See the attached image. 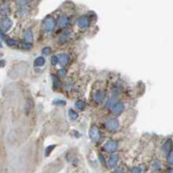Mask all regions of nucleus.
I'll return each mask as SVG.
<instances>
[{
  "label": "nucleus",
  "mask_w": 173,
  "mask_h": 173,
  "mask_svg": "<svg viewBox=\"0 0 173 173\" xmlns=\"http://www.w3.org/2000/svg\"><path fill=\"white\" fill-rule=\"evenodd\" d=\"M72 38V32L70 30H65L58 36V43L60 44H66Z\"/></svg>",
  "instance_id": "6e6552de"
},
{
  "label": "nucleus",
  "mask_w": 173,
  "mask_h": 173,
  "mask_svg": "<svg viewBox=\"0 0 173 173\" xmlns=\"http://www.w3.org/2000/svg\"><path fill=\"white\" fill-rule=\"evenodd\" d=\"M4 65H6V62H4L3 60H0V68L4 67Z\"/></svg>",
  "instance_id": "473e14b6"
},
{
  "label": "nucleus",
  "mask_w": 173,
  "mask_h": 173,
  "mask_svg": "<svg viewBox=\"0 0 173 173\" xmlns=\"http://www.w3.org/2000/svg\"><path fill=\"white\" fill-rule=\"evenodd\" d=\"M77 26H78V28L80 30H82V31L89 29L90 26H92V17H90L89 15L80 16V17L78 18V20H77Z\"/></svg>",
  "instance_id": "f03ea898"
},
{
  "label": "nucleus",
  "mask_w": 173,
  "mask_h": 173,
  "mask_svg": "<svg viewBox=\"0 0 173 173\" xmlns=\"http://www.w3.org/2000/svg\"><path fill=\"white\" fill-rule=\"evenodd\" d=\"M0 13H1L4 17H6V16L10 14V8H9L8 4H2L1 8H0Z\"/></svg>",
  "instance_id": "6ab92c4d"
},
{
  "label": "nucleus",
  "mask_w": 173,
  "mask_h": 173,
  "mask_svg": "<svg viewBox=\"0 0 173 173\" xmlns=\"http://www.w3.org/2000/svg\"><path fill=\"white\" fill-rule=\"evenodd\" d=\"M173 150V141L172 139H167L162 146V152L163 155L167 157V155Z\"/></svg>",
  "instance_id": "9d476101"
},
{
  "label": "nucleus",
  "mask_w": 173,
  "mask_h": 173,
  "mask_svg": "<svg viewBox=\"0 0 173 173\" xmlns=\"http://www.w3.org/2000/svg\"><path fill=\"white\" fill-rule=\"evenodd\" d=\"M130 173H142V167L141 166H136V167L132 168Z\"/></svg>",
  "instance_id": "b1692460"
},
{
  "label": "nucleus",
  "mask_w": 173,
  "mask_h": 173,
  "mask_svg": "<svg viewBox=\"0 0 173 173\" xmlns=\"http://www.w3.org/2000/svg\"><path fill=\"white\" fill-rule=\"evenodd\" d=\"M12 26H13V22L6 16V17L2 18L1 22H0V30H2L3 32H6L11 29Z\"/></svg>",
  "instance_id": "0eeeda50"
},
{
  "label": "nucleus",
  "mask_w": 173,
  "mask_h": 173,
  "mask_svg": "<svg viewBox=\"0 0 173 173\" xmlns=\"http://www.w3.org/2000/svg\"><path fill=\"white\" fill-rule=\"evenodd\" d=\"M151 170H152V172H154V173H157V172H159L160 170H162V163H160L159 160L155 159L153 163H152Z\"/></svg>",
  "instance_id": "2eb2a0df"
},
{
  "label": "nucleus",
  "mask_w": 173,
  "mask_h": 173,
  "mask_svg": "<svg viewBox=\"0 0 173 173\" xmlns=\"http://www.w3.org/2000/svg\"><path fill=\"white\" fill-rule=\"evenodd\" d=\"M23 41H27V43H32L33 41V33H32V30L31 29H27L25 32H23Z\"/></svg>",
  "instance_id": "4468645a"
},
{
  "label": "nucleus",
  "mask_w": 173,
  "mask_h": 173,
  "mask_svg": "<svg viewBox=\"0 0 173 173\" xmlns=\"http://www.w3.org/2000/svg\"><path fill=\"white\" fill-rule=\"evenodd\" d=\"M2 47V44H1V41H0V48H1Z\"/></svg>",
  "instance_id": "f704fd0d"
},
{
  "label": "nucleus",
  "mask_w": 173,
  "mask_h": 173,
  "mask_svg": "<svg viewBox=\"0 0 173 173\" xmlns=\"http://www.w3.org/2000/svg\"><path fill=\"white\" fill-rule=\"evenodd\" d=\"M4 41H6V44L9 47H17V46H19L18 41H16V39H14V38H11V37H8V38H6Z\"/></svg>",
  "instance_id": "a211bd4d"
},
{
  "label": "nucleus",
  "mask_w": 173,
  "mask_h": 173,
  "mask_svg": "<svg viewBox=\"0 0 173 173\" xmlns=\"http://www.w3.org/2000/svg\"><path fill=\"white\" fill-rule=\"evenodd\" d=\"M105 127H106V128L108 131H111V132H116V131H118L119 128H120V123H119L118 119L111 118V119H108V120H106Z\"/></svg>",
  "instance_id": "7ed1b4c3"
},
{
  "label": "nucleus",
  "mask_w": 173,
  "mask_h": 173,
  "mask_svg": "<svg viewBox=\"0 0 173 173\" xmlns=\"http://www.w3.org/2000/svg\"><path fill=\"white\" fill-rule=\"evenodd\" d=\"M117 150H118V142L116 140H108L104 144V151L108 152V153H114Z\"/></svg>",
  "instance_id": "1a4fd4ad"
},
{
  "label": "nucleus",
  "mask_w": 173,
  "mask_h": 173,
  "mask_svg": "<svg viewBox=\"0 0 173 173\" xmlns=\"http://www.w3.org/2000/svg\"><path fill=\"white\" fill-rule=\"evenodd\" d=\"M89 138L92 139L93 142L99 141L100 138H101V133H100V130L97 125H92V127L89 128Z\"/></svg>",
  "instance_id": "39448f33"
},
{
  "label": "nucleus",
  "mask_w": 173,
  "mask_h": 173,
  "mask_svg": "<svg viewBox=\"0 0 173 173\" xmlns=\"http://www.w3.org/2000/svg\"><path fill=\"white\" fill-rule=\"evenodd\" d=\"M57 76L60 77V78H64V77H66V70H65V69H60L57 71Z\"/></svg>",
  "instance_id": "c756f323"
},
{
  "label": "nucleus",
  "mask_w": 173,
  "mask_h": 173,
  "mask_svg": "<svg viewBox=\"0 0 173 173\" xmlns=\"http://www.w3.org/2000/svg\"><path fill=\"white\" fill-rule=\"evenodd\" d=\"M22 49H26V50H30L32 48V43H27V41H23L22 44H20Z\"/></svg>",
  "instance_id": "393cba45"
},
{
  "label": "nucleus",
  "mask_w": 173,
  "mask_h": 173,
  "mask_svg": "<svg viewBox=\"0 0 173 173\" xmlns=\"http://www.w3.org/2000/svg\"><path fill=\"white\" fill-rule=\"evenodd\" d=\"M168 173H173V167L170 168V169H169V172H168Z\"/></svg>",
  "instance_id": "72a5a7b5"
},
{
  "label": "nucleus",
  "mask_w": 173,
  "mask_h": 173,
  "mask_svg": "<svg viewBox=\"0 0 173 173\" xmlns=\"http://www.w3.org/2000/svg\"><path fill=\"white\" fill-rule=\"evenodd\" d=\"M57 25L60 29L66 30L68 28V26L70 25V18L67 15H61L58 17V19L57 20Z\"/></svg>",
  "instance_id": "20e7f679"
},
{
  "label": "nucleus",
  "mask_w": 173,
  "mask_h": 173,
  "mask_svg": "<svg viewBox=\"0 0 173 173\" xmlns=\"http://www.w3.org/2000/svg\"><path fill=\"white\" fill-rule=\"evenodd\" d=\"M124 172H125L124 166H119V167H116L115 173H124Z\"/></svg>",
  "instance_id": "a878e982"
},
{
  "label": "nucleus",
  "mask_w": 173,
  "mask_h": 173,
  "mask_svg": "<svg viewBox=\"0 0 173 173\" xmlns=\"http://www.w3.org/2000/svg\"><path fill=\"white\" fill-rule=\"evenodd\" d=\"M74 105H76L77 109H79V111H84V109H85V107H86L85 102L82 101V100H78Z\"/></svg>",
  "instance_id": "aec40b11"
},
{
  "label": "nucleus",
  "mask_w": 173,
  "mask_h": 173,
  "mask_svg": "<svg viewBox=\"0 0 173 173\" xmlns=\"http://www.w3.org/2000/svg\"><path fill=\"white\" fill-rule=\"evenodd\" d=\"M57 20L54 19V17H52L51 15L45 17V19L41 22V28H43L44 31L46 32H52L57 28Z\"/></svg>",
  "instance_id": "f257e3e1"
},
{
  "label": "nucleus",
  "mask_w": 173,
  "mask_h": 173,
  "mask_svg": "<svg viewBox=\"0 0 173 173\" xmlns=\"http://www.w3.org/2000/svg\"><path fill=\"white\" fill-rule=\"evenodd\" d=\"M68 115H69V118L71 119V120H77V119L79 118V114L77 113L76 111H73V109H69Z\"/></svg>",
  "instance_id": "412c9836"
},
{
  "label": "nucleus",
  "mask_w": 173,
  "mask_h": 173,
  "mask_svg": "<svg viewBox=\"0 0 173 173\" xmlns=\"http://www.w3.org/2000/svg\"><path fill=\"white\" fill-rule=\"evenodd\" d=\"M53 104L54 105H65L66 102L63 101V100H54V101H53Z\"/></svg>",
  "instance_id": "2f4dec72"
},
{
  "label": "nucleus",
  "mask_w": 173,
  "mask_h": 173,
  "mask_svg": "<svg viewBox=\"0 0 173 173\" xmlns=\"http://www.w3.org/2000/svg\"><path fill=\"white\" fill-rule=\"evenodd\" d=\"M45 63H46L45 57H38L35 58V61H34V66H35V67H43L44 65H45Z\"/></svg>",
  "instance_id": "dca6fc26"
},
{
  "label": "nucleus",
  "mask_w": 173,
  "mask_h": 173,
  "mask_svg": "<svg viewBox=\"0 0 173 173\" xmlns=\"http://www.w3.org/2000/svg\"><path fill=\"white\" fill-rule=\"evenodd\" d=\"M69 61H70V57L68 53H61V54H58V63L62 65V67L67 66Z\"/></svg>",
  "instance_id": "ddd939ff"
},
{
  "label": "nucleus",
  "mask_w": 173,
  "mask_h": 173,
  "mask_svg": "<svg viewBox=\"0 0 173 173\" xmlns=\"http://www.w3.org/2000/svg\"><path fill=\"white\" fill-rule=\"evenodd\" d=\"M105 97H106V95H105V92L103 89H97L93 92V100H95V102L97 104L103 103Z\"/></svg>",
  "instance_id": "423d86ee"
},
{
  "label": "nucleus",
  "mask_w": 173,
  "mask_h": 173,
  "mask_svg": "<svg viewBox=\"0 0 173 173\" xmlns=\"http://www.w3.org/2000/svg\"><path fill=\"white\" fill-rule=\"evenodd\" d=\"M52 80H53V85H54V87H58V86L61 85V83H60V80L57 78V77H54L53 76L52 77Z\"/></svg>",
  "instance_id": "c85d7f7f"
},
{
  "label": "nucleus",
  "mask_w": 173,
  "mask_h": 173,
  "mask_svg": "<svg viewBox=\"0 0 173 173\" xmlns=\"http://www.w3.org/2000/svg\"><path fill=\"white\" fill-rule=\"evenodd\" d=\"M55 147H57L55 144H51V146L47 147L46 150H45V156H49V155H50L51 152H52L55 149Z\"/></svg>",
  "instance_id": "5701e85b"
},
{
  "label": "nucleus",
  "mask_w": 173,
  "mask_h": 173,
  "mask_svg": "<svg viewBox=\"0 0 173 173\" xmlns=\"http://www.w3.org/2000/svg\"><path fill=\"white\" fill-rule=\"evenodd\" d=\"M51 64H52L53 66L58 64V55H53V57H51Z\"/></svg>",
  "instance_id": "bb28decb"
},
{
  "label": "nucleus",
  "mask_w": 173,
  "mask_h": 173,
  "mask_svg": "<svg viewBox=\"0 0 173 173\" xmlns=\"http://www.w3.org/2000/svg\"><path fill=\"white\" fill-rule=\"evenodd\" d=\"M119 162V155L118 154H112L107 160V166L109 168H116Z\"/></svg>",
  "instance_id": "f8f14e48"
},
{
  "label": "nucleus",
  "mask_w": 173,
  "mask_h": 173,
  "mask_svg": "<svg viewBox=\"0 0 173 173\" xmlns=\"http://www.w3.org/2000/svg\"><path fill=\"white\" fill-rule=\"evenodd\" d=\"M41 52H43L44 55H49L51 53V48L50 47H45V48L41 50Z\"/></svg>",
  "instance_id": "cd10ccee"
},
{
  "label": "nucleus",
  "mask_w": 173,
  "mask_h": 173,
  "mask_svg": "<svg viewBox=\"0 0 173 173\" xmlns=\"http://www.w3.org/2000/svg\"><path fill=\"white\" fill-rule=\"evenodd\" d=\"M167 163L170 167H173V150L167 155Z\"/></svg>",
  "instance_id": "4be33fe9"
},
{
  "label": "nucleus",
  "mask_w": 173,
  "mask_h": 173,
  "mask_svg": "<svg viewBox=\"0 0 173 173\" xmlns=\"http://www.w3.org/2000/svg\"><path fill=\"white\" fill-rule=\"evenodd\" d=\"M124 108H125V106L122 102H117V103L112 107V112H113V114L115 116H119L124 112Z\"/></svg>",
  "instance_id": "9b49d317"
},
{
  "label": "nucleus",
  "mask_w": 173,
  "mask_h": 173,
  "mask_svg": "<svg viewBox=\"0 0 173 173\" xmlns=\"http://www.w3.org/2000/svg\"><path fill=\"white\" fill-rule=\"evenodd\" d=\"M117 102H118V99H117V97H112V98H109L108 100H107V102H106V104H105V107L106 108H112V107L115 105Z\"/></svg>",
  "instance_id": "f3484780"
},
{
  "label": "nucleus",
  "mask_w": 173,
  "mask_h": 173,
  "mask_svg": "<svg viewBox=\"0 0 173 173\" xmlns=\"http://www.w3.org/2000/svg\"><path fill=\"white\" fill-rule=\"evenodd\" d=\"M16 2H17V4H19L20 6H26V4L29 2V0H16Z\"/></svg>",
  "instance_id": "7c9ffc66"
}]
</instances>
